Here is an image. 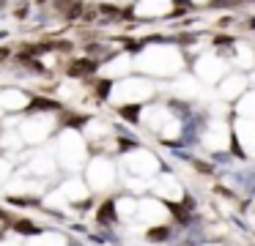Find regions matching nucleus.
Segmentation results:
<instances>
[{"label":"nucleus","instance_id":"1","mask_svg":"<svg viewBox=\"0 0 255 246\" xmlns=\"http://www.w3.org/2000/svg\"><path fill=\"white\" fill-rule=\"evenodd\" d=\"M72 74H85V71H94V63H88V60H77V63H72Z\"/></svg>","mask_w":255,"mask_h":246},{"label":"nucleus","instance_id":"2","mask_svg":"<svg viewBox=\"0 0 255 246\" xmlns=\"http://www.w3.org/2000/svg\"><path fill=\"white\" fill-rule=\"evenodd\" d=\"M14 14H17V16H19V19H22V16H25V14H28V8H25V5H19V8H17V11H14Z\"/></svg>","mask_w":255,"mask_h":246},{"label":"nucleus","instance_id":"3","mask_svg":"<svg viewBox=\"0 0 255 246\" xmlns=\"http://www.w3.org/2000/svg\"><path fill=\"white\" fill-rule=\"evenodd\" d=\"M39 3H47V0H39Z\"/></svg>","mask_w":255,"mask_h":246},{"label":"nucleus","instance_id":"4","mask_svg":"<svg viewBox=\"0 0 255 246\" xmlns=\"http://www.w3.org/2000/svg\"><path fill=\"white\" fill-rule=\"evenodd\" d=\"M0 5H3V0H0Z\"/></svg>","mask_w":255,"mask_h":246}]
</instances>
